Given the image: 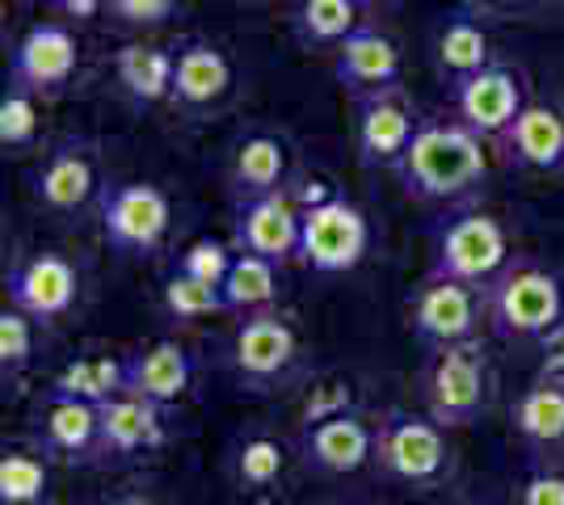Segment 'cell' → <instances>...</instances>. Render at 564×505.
Instances as JSON below:
<instances>
[{
  "label": "cell",
  "instance_id": "obj_12",
  "mask_svg": "<svg viewBox=\"0 0 564 505\" xmlns=\"http://www.w3.org/2000/svg\"><path fill=\"white\" fill-rule=\"evenodd\" d=\"M76 59H80V47H76V34H72L68 25H34V30H25V39L13 47L9 85H22V89L39 97L59 94L76 76Z\"/></svg>",
  "mask_w": 564,
  "mask_h": 505
},
{
  "label": "cell",
  "instance_id": "obj_37",
  "mask_svg": "<svg viewBox=\"0 0 564 505\" xmlns=\"http://www.w3.org/2000/svg\"><path fill=\"white\" fill-rule=\"evenodd\" d=\"M122 25H161L173 18L177 0H110L106 4Z\"/></svg>",
  "mask_w": 564,
  "mask_h": 505
},
{
  "label": "cell",
  "instance_id": "obj_41",
  "mask_svg": "<svg viewBox=\"0 0 564 505\" xmlns=\"http://www.w3.org/2000/svg\"><path fill=\"white\" fill-rule=\"evenodd\" d=\"M480 4H501V9H510V4H531V0H480Z\"/></svg>",
  "mask_w": 564,
  "mask_h": 505
},
{
  "label": "cell",
  "instance_id": "obj_39",
  "mask_svg": "<svg viewBox=\"0 0 564 505\" xmlns=\"http://www.w3.org/2000/svg\"><path fill=\"white\" fill-rule=\"evenodd\" d=\"M59 13H68V18H76V22H85V18H97L110 0H51Z\"/></svg>",
  "mask_w": 564,
  "mask_h": 505
},
{
  "label": "cell",
  "instance_id": "obj_31",
  "mask_svg": "<svg viewBox=\"0 0 564 505\" xmlns=\"http://www.w3.org/2000/svg\"><path fill=\"white\" fill-rule=\"evenodd\" d=\"M161 299H165V312L173 316V320H207V316L228 312L224 287H212V283H203V278H189L182 270H173L165 278Z\"/></svg>",
  "mask_w": 564,
  "mask_h": 505
},
{
  "label": "cell",
  "instance_id": "obj_42",
  "mask_svg": "<svg viewBox=\"0 0 564 505\" xmlns=\"http://www.w3.org/2000/svg\"><path fill=\"white\" fill-rule=\"evenodd\" d=\"M358 4H371V0H358Z\"/></svg>",
  "mask_w": 564,
  "mask_h": 505
},
{
  "label": "cell",
  "instance_id": "obj_33",
  "mask_svg": "<svg viewBox=\"0 0 564 505\" xmlns=\"http://www.w3.org/2000/svg\"><path fill=\"white\" fill-rule=\"evenodd\" d=\"M282 463H286V451H282L274 438H245L240 451H236V476L249 488H270V484L282 476Z\"/></svg>",
  "mask_w": 564,
  "mask_h": 505
},
{
  "label": "cell",
  "instance_id": "obj_19",
  "mask_svg": "<svg viewBox=\"0 0 564 505\" xmlns=\"http://www.w3.org/2000/svg\"><path fill=\"white\" fill-rule=\"evenodd\" d=\"M232 64L228 55L203 39H194L177 51V76H173V101L198 114V110H212L224 97L232 94Z\"/></svg>",
  "mask_w": 564,
  "mask_h": 505
},
{
  "label": "cell",
  "instance_id": "obj_26",
  "mask_svg": "<svg viewBox=\"0 0 564 505\" xmlns=\"http://www.w3.org/2000/svg\"><path fill=\"white\" fill-rule=\"evenodd\" d=\"M122 392H127V359H110V354L68 362L51 384V396H72V400H89V405H106Z\"/></svg>",
  "mask_w": 564,
  "mask_h": 505
},
{
  "label": "cell",
  "instance_id": "obj_27",
  "mask_svg": "<svg viewBox=\"0 0 564 505\" xmlns=\"http://www.w3.org/2000/svg\"><path fill=\"white\" fill-rule=\"evenodd\" d=\"M434 51H438V68H443V76H447L451 85L494 64L485 25L471 22L468 13H455V18L438 30V47Z\"/></svg>",
  "mask_w": 564,
  "mask_h": 505
},
{
  "label": "cell",
  "instance_id": "obj_20",
  "mask_svg": "<svg viewBox=\"0 0 564 505\" xmlns=\"http://www.w3.org/2000/svg\"><path fill=\"white\" fill-rule=\"evenodd\" d=\"M97 409H101V451L106 455H140V451L165 447L161 405L143 400L135 392H122Z\"/></svg>",
  "mask_w": 564,
  "mask_h": 505
},
{
  "label": "cell",
  "instance_id": "obj_38",
  "mask_svg": "<svg viewBox=\"0 0 564 505\" xmlns=\"http://www.w3.org/2000/svg\"><path fill=\"white\" fill-rule=\"evenodd\" d=\"M514 505H564V472H531L518 488Z\"/></svg>",
  "mask_w": 564,
  "mask_h": 505
},
{
  "label": "cell",
  "instance_id": "obj_2",
  "mask_svg": "<svg viewBox=\"0 0 564 505\" xmlns=\"http://www.w3.org/2000/svg\"><path fill=\"white\" fill-rule=\"evenodd\" d=\"M485 316L506 341H552L564 329V278L543 265H506L485 287Z\"/></svg>",
  "mask_w": 564,
  "mask_h": 505
},
{
  "label": "cell",
  "instance_id": "obj_23",
  "mask_svg": "<svg viewBox=\"0 0 564 505\" xmlns=\"http://www.w3.org/2000/svg\"><path fill=\"white\" fill-rule=\"evenodd\" d=\"M43 438L51 451L64 459H94L101 451V409L89 400H72V396H51L43 413Z\"/></svg>",
  "mask_w": 564,
  "mask_h": 505
},
{
  "label": "cell",
  "instance_id": "obj_3",
  "mask_svg": "<svg viewBox=\"0 0 564 505\" xmlns=\"http://www.w3.org/2000/svg\"><path fill=\"white\" fill-rule=\"evenodd\" d=\"M510 265V237L489 211H459L434 228V278H455L468 287H489Z\"/></svg>",
  "mask_w": 564,
  "mask_h": 505
},
{
  "label": "cell",
  "instance_id": "obj_32",
  "mask_svg": "<svg viewBox=\"0 0 564 505\" xmlns=\"http://www.w3.org/2000/svg\"><path fill=\"white\" fill-rule=\"evenodd\" d=\"M39 135V94L9 85L0 97V147H30Z\"/></svg>",
  "mask_w": 564,
  "mask_h": 505
},
{
  "label": "cell",
  "instance_id": "obj_1",
  "mask_svg": "<svg viewBox=\"0 0 564 505\" xmlns=\"http://www.w3.org/2000/svg\"><path fill=\"white\" fill-rule=\"evenodd\" d=\"M409 198L422 202H459L489 182V147L464 122L422 119L409 152L392 168Z\"/></svg>",
  "mask_w": 564,
  "mask_h": 505
},
{
  "label": "cell",
  "instance_id": "obj_34",
  "mask_svg": "<svg viewBox=\"0 0 564 505\" xmlns=\"http://www.w3.org/2000/svg\"><path fill=\"white\" fill-rule=\"evenodd\" d=\"M30 362H34V316L4 308L0 312V371L22 375Z\"/></svg>",
  "mask_w": 564,
  "mask_h": 505
},
{
  "label": "cell",
  "instance_id": "obj_13",
  "mask_svg": "<svg viewBox=\"0 0 564 505\" xmlns=\"http://www.w3.org/2000/svg\"><path fill=\"white\" fill-rule=\"evenodd\" d=\"M80 274L64 253H34L9 274V308L34 320H59L76 308Z\"/></svg>",
  "mask_w": 564,
  "mask_h": 505
},
{
  "label": "cell",
  "instance_id": "obj_18",
  "mask_svg": "<svg viewBox=\"0 0 564 505\" xmlns=\"http://www.w3.org/2000/svg\"><path fill=\"white\" fill-rule=\"evenodd\" d=\"M94 194H97V165L94 156H89V147L76 144V140L55 147L47 161H43V168L34 173V198L47 211H59V216L89 207Z\"/></svg>",
  "mask_w": 564,
  "mask_h": 505
},
{
  "label": "cell",
  "instance_id": "obj_14",
  "mask_svg": "<svg viewBox=\"0 0 564 505\" xmlns=\"http://www.w3.org/2000/svg\"><path fill=\"white\" fill-rule=\"evenodd\" d=\"M417 127H422V119L404 106L400 89L358 97V131H354L358 161L367 168H397L400 156L413 144Z\"/></svg>",
  "mask_w": 564,
  "mask_h": 505
},
{
  "label": "cell",
  "instance_id": "obj_28",
  "mask_svg": "<svg viewBox=\"0 0 564 505\" xmlns=\"http://www.w3.org/2000/svg\"><path fill=\"white\" fill-rule=\"evenodd\" d=\"M224 299H228V312H265L274 308L279 299V265L253 257V253H236L232 270L224 278Z\"/></svg>",
  "mask_w": 564,
  "mask_h": 505
},
{
  "label": "cell",
  "instance_id": "obj_35",
  "mask_svg": "<svg viewBox=\"0 0 564 505\" xmlns=\"http://www.w3.org/2000/svg\"><path fill=\"white\" fill-rule=\"evenodd\" d=\"M232 262H236V244H224V241H215V237H198V241L182 253L177 270L189 274V278L212 283V287H224V278H228Z\"/></svg>",
  "mask_w": 564,
  "mask_h": 505
},
{
  "label": "cell",
  "instance_id": "obj_16",
  "mask_svg": "<svg viewBox=\"0 0 564 505\" xmlns=\"http://www.w3.org/2000/svg\"><path fill=\"white\" fill-rule=\"evenodd\" d=\"M333 73L341 80V89H350L354 97L388 94L400 85V51L388 34H379L371 25H358L337 47Z\"/></svg>",
  "mask_w": 564,
  "mask_h": 505
},
{
  "label": "cell",
  "instance_id": "obj_21",
  "mask_svg": "<svg viewBox=\"0 0 564 505\" xmlns=\"http://www.w3.org/2000/svg\"><path fill=\"white\" fill-rule=\"evenodd\" d=\"M189 380H194V362L177 341H156V345L127 359V392H135L161 409L177 405L186 396Z\"/></svg>",
  "mask_w": 564,
  "mask_h": 505
},
{
  "label": "cell",
  "instance_id": "obj_40",
  "mask_svg": "<svg viewBox=\"0 0 564 505\" xmlns=\"http://www.w3.org/2000/svg\"><path fill=\"white\" fill-rule=\"evenodd\" d=\"M110 505H152L148 497H118V502H110Z\"/></svg>",
  "mask_w": 564,
  "mask_h": 505
},
{
  "label": "cell",
  "instance_id": "obj_10",
  "mask_svg": "<svg viewBox=\"0 0 564 505\" xmlns=\"http://www.w3.org/2000/svg\"><path fill=\"white\" fill-rule=\"evenodd\" d=\"M300 237H304V211H295V202L282 190L236 202V253H253V257H265L274 265L300 262Z\"/></svg>",
  "mask_w": 564,
  "mask_h": 505
},
{
  "label": "cell",
  "instance_id": "obj_8",
  "mask_svg": "<svg viewBox=\"0 0 564 505\" xmlns=\"http://www.w3.org/2000/svg\"><path fill=\"white\" fill-rule=\"evenodd\" d=\"M295 362H300V337L291 329V320L274 308L245 316L228 345V366L236 371V380L253 387L282 384L295 371Z\"/></svg>",
  "mask_w": 564,
  "mask_h": 505
},
{
  "label": "cell",
  "instance_id": "obj_24",
  "mask_svg": "<svg viewBox=\"0 0 564 505\" xmlns=\"http://www.w3.org/2000/svg\"><path fill=\"white\" fill-rule=\"evenodd\" d=\"M286 182V144L279 135H245L232 152V190L236 198H261V194H279Z\"/></svg>",
  "mask_w": 564,
  "mask_h": 505
},
{
  "label": "cell",
  "instance_id": "obj_15",
  "mask_svg": "<svg viewBox=\"0 0 564 505\" xmlns=\"http://www.w3.org/2000/svg\"><path fill=\"white\" fill-rule=\"evenodd\" d=\"M300 455L325 476H354L376 459V430L358 413H337L300 433Z\"/></svg>",
  "mask_w": 564,
  "mask_h": 505
},
{
  "label": "cell",
  "instance_id": "obj_25",
  "mask_svg": "<svg viewBox=\"0 0 564 505\" xmlns=\"http://www.w3.org/2000/svg\"><path fill=\"white\" fill-rule=\"evenodd\" d=\"M514 430L531 451L564 447V380H543L527 387L514 405Z\"/></svg>",
  "mask_w": 564,
  "mask_h": 505
},
{
  "label": "cell",
  "instance_id": "obj_9",
  "mask_svg": "<svg viewBox=\"0 0 564 505\" xmlns=\"http://www.w3.org/2000/svg\"><path fill=\"white\" fill-rule=\"evenodd\" d=\"M485 316V290L455 283V278H425L413 304H409V325L425 345L447 350L459 341H471Z\"/></svg>",
  "mask_w": 564,
  "mask_h": 505
},
{
  "label": "cell",
  "instance_id": "obj_17",
  "mask_svg": "<svg viewBox=\"0 0 564 505\" xmlns=\"http://www.w3.org/2000/svg\"><path fill=\"white\" fill-rule=\"evenodd\" d=\"M497 144H501L506 161L514 168L564 173V114L543 106V101H527L514 127Z\"/></svg>",
  "mask_w": 564,
  "mask_h": 505
},
{
  "label": "cell",
  "instance_id": "obj_30",
  "mask_svg": "<svg viewBox=\"0 0 564 505\" xmlns=\"http://www.w3.org/2000/svg\"><path fill=\"white\" fill-rule=\"evenodd\" d=\"M51 488L47 459L30 451H9L0 459V505H39Z\"/></svg>",
  "mask_w": 564,
  "mask_h": 505
},
{
  "label": "cell",
  "instance_id": "obj_7",
  "mask_svg": "<svg viewBox=\"0 0 564 505\" xmlns=\"http://www.w3.org/2000/svg\"><path fill=\"white\" fill-rule=\"evenodd\" d=\"M173 228V202L152 182H122L101 198V232L118 253H156Z\"/></svg>",
  "mask_w": 564,
  "mask_h": 505
},
{
  "label": "cell",
  "instance_id": "obj_36",
  "mask_svg": "<svg viewBox=\"0 0 564 505\" xmlns=\"http://www.w3.org/2000/svg\"><path fill=\"white\" fill-rule=\"evenodd\" d=\"M350 405H354L350 384L333 380V384L312 387V396L304 400V413H300V421H304V426H316V421H325V417H337V413H350Z\"/></svg>",
  "mask_w": 564,
  "mask_h": 505
},
{
  "label": "cell",
  "instance_id": "obj_6",
  "mask_svg": "<svg viewBox=\"0 0 564 505\" xmlns=\"http://www.w3.org/2000/svg\"><path fill=\"white\" fill-rule=\"evenodd\" d=\"M376 463L404 484H438L451 468L447 430L430 413H388L376 430Z\"/></svg>",
  "mask_w": 564,
  "mask_h": 505
},
{
  "label": "cell",
  "instance_id": "obj_5",
  "mask_svg": "<svg viewBox=\"0 0 564 505\" xmlns=\"http://www.w3.org/2000/svg\"><path fill=\"white\" fill-rule=\"evenodd\" d=\"M367 249H371V223L354 202L325 194V198H312L304 207L300 262L312 274H350L362 265Z\"/></svg>",
  "mask_w": 564,
  "mask_h": 505
},
{
  "label": "cell",
  "instance_id": "obj_11",
  "mask_svg": "<svg viewBox=\"0 0 564 505\" xmlns=\"http://www.w3.org/2000/svg\"><path fill=\"white\" fill-rule=\"evenodd\" d=\"M451 106H455V119L471 127L480 140H501L522 114L527 97H522L518 73H510L506 64H489L451 85Z\"/></svg>",
  "mask_w": 564,
  "mask_h": 505
},
{
  "label": "cell",
  "instance_id": "obj_29",
  "mask_svg": "<svg viewBox=\"0 0 564 505\" xmlns=\"http://www.w3.org/2000/svg\"><path fill=\"white\" fill-rule=\"evenodd\" d=\"M295 30L312 47H341L358 30V0H304Z\"/></svg>",
  "mask_w": 564,
  "mask_h": 505
},
{
  "label": "cell",
  "instance_id": "obj_22",
  "mask_svg": "<svg viewBox=\"0 0 564 505\" xmlns=\"http://www.w3.org/2000/svg\"><path fill=\"white\" fill-rule=\"evenodd\" d=\"M173 76H177V55L173 51L143 47V43H127L122 51H115L118 89L131 97L135 106L173 101Z\"/></svg>",
  "mask_w": 564,
  "mask_h": 505
},
{
  "label": "cell",
  "instance_id": "obj_4",
  "mask_svg": "<svg viewBox=\"0 0 564 505\" xmlns=\"http://www.w3.org/2000/svg\"><path fill=\"white\" fill-rule=\"evenodd\" d=\"M489 409V359L485 345L471 337L459 345L438 350L430 371H425V413L443 426H471Z\"/></svg>",
  "mask_w": 564,
  "mask_h": 505
}]
</instances>
